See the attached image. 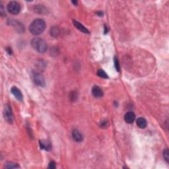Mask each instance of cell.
Here are the masks:
<instances>
[{
  "mask_svg": "<svg viewBox=\"0 0 169 169\" xmlns=\"http://www.w3.org/2000/svg\"><path fill=\"white\" fill-rule=\"evenodd\" d=\"M136 123L137 126L141 129L145 128L147 126V122L146 120L143 118H137Z\"/></svg>",
  "mask_w": 169,
  "mask_h": 169,
  "instance_id": "5bb4252c",
  "label": "cell"
},
{
  "mask_svg": "<svg viewBox=\"0 0 169 169\" xmlns=\"http://www.w3.org/2000/svg\"><path fill=\"white\" fill-rule=\"evenodd\" d=\"M114 66H115V68L116 70H117V72H120V64H119V62H118V59L117 57H114Z\"/></svg>",
  "mask_w": 169,
  "mask_h": 169,
  "instance_id": "d6986e66",
  "label": "cell"
},
{
  "mask_svg": "<svg viewBox=\"0 0 169 169\" xmlns=\"http://www.w3.org/2000/svg\"><path fill=\"white\" fill-rule=\"evenodd\" d=\"M97 14L99 15V16H103V15H104V13H103V12H102V11H99V12H97Z\"/></svg>",
  "mask_w": 169,
  "mask_h": 169,
  "instance_id": "7402d4cb",
  "label": "cell"
},
{
  "mask_svg": "<svg viewBox=\"0 0 169 169\" xmlns=\"http://www.w3.org/2000/svg\"><path fill=\"white\" fill-rule=\"evenodd\" d=\"M50 34L52 35V37H57V35L59 34V29L57 26H53V27L51 28L50 29Z\"/></svg>",
  "mask_w": 169,
  "mask_h": 169,
  "instance_id": "2e32d148",
  "label": "cell"
},
{
  "mask_svg": "<svg viewBox=\"0 0 169 169\" xmlns=\"http://www.w3.org/2000/svg\"><path fill=\"white\" fill-rule=\"evenodd\" d=\"M6 51L9 54H12V50H11V48H9V47L6 48Z\"/></svg>",
  "mask_w": 169,
  "mask_h": 169,
  "instance_id": "44dd1931",
  "label": "cell"
},
{
  "mask_svg": "<svg viewBox=\"0 0 169 169\" xmlns=\"http://www.w3.org/2000/svg\"><path fill=\"white\" fill-rule=\"evenodd\" d=\"M3 116L5 120L9 124H12L13 122V115L11 110V108L9 105L7 104L4 108Z\"/></svg>",
  "mask_w": 169,
  "mask_h": 169,
  "instance_id": "5b68a950",
  "label": "cell"
},
{
  "mask_svg": "<svg viewBox=\"0 0 169 169\" xmlns=\"http://www.w3.org/2000/svg\"><path fill=\"white\" fill-rule=\"evenodd\" d=\"M72 137L73 139L77 142H81L83 141V137L81 133L77 130H74L72 132Z\"/></svg>",
  "mask_w": 169,
  "mask_h": 169,
  "instance_id": "30bf717a",
  "label": "cell"
},
{
  "mask_svg": "<svg viewBox=\"0 0 169 169\" xmlns=\"http://www.w3.org/2000/svg\"><path fill=\"white\" fill-rule=\"evenodd\" d=\"M46 29V23L43 19H37L33 21L29 26V31L35 36L40 35Z\"/></svg>",
  "mask_w": 169,
  "mask_h": 169,
  "instance_id": "6da1fadb",
  "label": "cell"
},
{
  "mask_svg": "<svg viewBox=\"0 0 169 169\" xmlns=\"http://www.w3.org/2000/svg\"><path fill=\"white\" fill-rule=\"evenodd\" d=\"M97 75L100 77H101V78H103V79H107L108 78V75L106 74V73L104 72V70H101V69H100V70H98L97 72Z\"/></svg>",
  "mask_w": 169,
  "mask_h": 169,
  "instance_id": "e0dca14e",
  "label": "cell"
},
{
  "mask_svg": "<svg viewBox=\"0 0 169 169\" xmlns=\"http://www.w3.org/2000/svg\"><path fill=\"white\" fill-rule=\"evenodd\" d=\"M73 24H74V26H75V27H76L77 29L79 30L80 31H81L82 32L86 33V34H89V30L87 29V28H86L83 25V24L79 23L78 21H75V20H73Z\"/></svg>",
  "mask_w": 169,
  "mask_h": 169,
  "instance_id": "4fadbf2b",
  "label": "cell"
},
{
  "mask_svg": "<svg viewBox=\"0 0 169 169\" xmlns=\"http://www.w3.org/2000/svg\"><path fill=\"white\" fill-rule=\"evenodd\" d=\"M72 3L74 4L75 5H77V1H72Z\"/></svg>",
  "mask_w": 169,
  "mask_h": 169,
  "instance_id": "603a6c76",
  "label": "cell"
},
{
  "mask_svg": "<svg viewBox=\"0 0 169 169\" xmlns=\"http://www.w3.org/2000/svg\"><path fill=\"white\" fill-rule=\"evenodd\" d=\"M32 76L33 81L37 85L40 87H45V79H44V77L42 76L41 73L36 72V71H32Z\"/></svg>",
  "mask_w": 169,
  "mask_h": 169,
  "instance_id": "3957f363",
  "label": "cell"
},
{
  "mask_svg": "<svg viewBox=\"0 0 169 169\" xmlns=\"http://www.w3.org/2000/svg\"><path fill=\"white\" fill-rule=\"evenodd\" d=\"M30 44L32 48L39 53L46 52L48 49L46 42L41 38H34L31 41Z\"/></svg>",
  "mask_w": 169,
  "mask_h": 169,
  "instance_id": "7a4b0ae2",
  "label": "cell"
},
{
  "mask_svg": "<svg viewBox=\"0 0 169 169\" xmlns=\"http://www.w3.org/2000/svg\"><path fill=\"white\" fill-rule=\"evenodd\" d=\"M5 168H19L20 166L17 163H12V162H7L5 163Z\"/></svg>",
  "mask_w": 169,
  "mask_h": 169,
  "instance_id": "9a60e30c",
  "label": "cell"
},
{
  "mask_svg": "<svg viewBox=\"0 0 169 169\" xmlns=\"http://www.w3.org/2000/svg\"><path fill=\"white\" fill-rule=\"evenodd\" d=\"M40 147L42 149H44L46 151H50L52 149V145L50 142L46 141V140H41L39 141Z\"/></svg>",
  "mask_w": 169,
  "mask_h": 169,
  "instance_id": "7c38bea8",
  "label": "cell"
},
{
  "mask_svg": "<svg viewBox=\"0 0 169 169\" xmlns=\"http://www.w3.org/2000/svg\"><path fill=\"white\" fill-rule=\"evenodd\" d=\"M8 24L9 25L12 26L14 27L17 32H24V26L23 24L20 23L19 21H16V20H9L8 21Z\"/></svg>",
  "mask_w": 169,
  "mask_h": 169,
  "instance_id": "8992f818",
  "label": "cell"
},
{
  "mask_svg": "<svg viewBox=\"0 0 169 169\" xmlns=\"http://www.w3.org/2000/svg\"><path fill=\"white\" fill-rule=\"evenodd\" d=\"M11 91L12 94L14 95L15 97L17 99H18L19 101H21L23 100V95H22V93L21 92V91L19 90V89H18L17 87H13L11 89Z\"/></svg>",
  "mask_w": 169,
  "mask_h": 169,
  "instance_id": "ba28073f",
  "label": "cell"
},
{
  "mask_svg": "<svg viewBox=\"0 0 169 169\" xmlns=\"http://www.w3.org/2000/svg\"><path fill=\"white\" fill-rule=\"evenodd\" d=\"M135 119V116L132 112H128L124 116V120L128 124H132Z\"/></svg>",
  "mask_w": 169,
  "mask_h": 169,
  "instance_id": "8fae6325",
  "label": "cell"
},
{
  "mask_svg": "<svg viewBox=\"0 0 169 169\" xmlns=\"http://www.w3.org/2000/svg\"><path fill=\"white\" fill-rule=\"evenodd\" d=\"M163 155L164 160L166 161V163H169V151L168 149H165L163 151Z\"/></svg>",
  "mask_w": 169,
  "mask_h": 169,
  "instance_id": "ac0fdd59",
  "label": "cell"
},
{
  "mask_svg": "<svg viewBox=\"0 0 169 169\" xmlns=\"http://www.w3.org/2000/svg\"><path fill=\"white\" fill-rule=\"evenodd\" d=\"M55 163L54 161H51L50 162V163H49V165L48 166V168H51V169H54L55 168Z\"/></svg>",
  "mask_w": 169,
  "mask_h": 169,
  "instance_id": "ffe728a7",
  "label": "cell"
},
{
  "mask_svg": "<svg viewBox=\"0 0 169 169\" xmlns=\"http://www.w3.org/2000/svg\"><path fill=\"white\" fill-rule=\"evenodd\" d=\"M92 95L96 98H101L103 96L104 93L99 87L95 85L92 88Z\"/></svg>",
  "mask_w": 169,
  "mask_h": 169,
  "instance_id": "52a82bcc",
  "label": "cell"
},
{
  "mask_svg": "<svg viewBox=\"0 0 169 169\" xmlns=\"http://www.w3.org/2000/svg\"><path fill=\"white\" fill-rule=\"evenodd\" d=\"M7 10L11 14L13 15H17L21 11V6L18 2L12 1H10L7 5Z\"/></svg>",
  "mask_w": 169,
  "mask_h": 169,
  "instance_id": "277c9868",
  "label": "cell"
},
{
  "mask_svg": "<svg viewBox=\"0 0 169 169\" xmlns=\"http://www.w3.org/2000/svg\"><path fill=\"white\" fill-rule=\"evenodd\" d=\"M34 11L39 14L44 15V14H47L48 10L45 7L42 5H37L34 6Z\"/></svg>",
  "mask_w": 169,
  "mask_h": 169,
  "instance_id": "9c48e42d",
  "label": "cell"
}]
</instances>
